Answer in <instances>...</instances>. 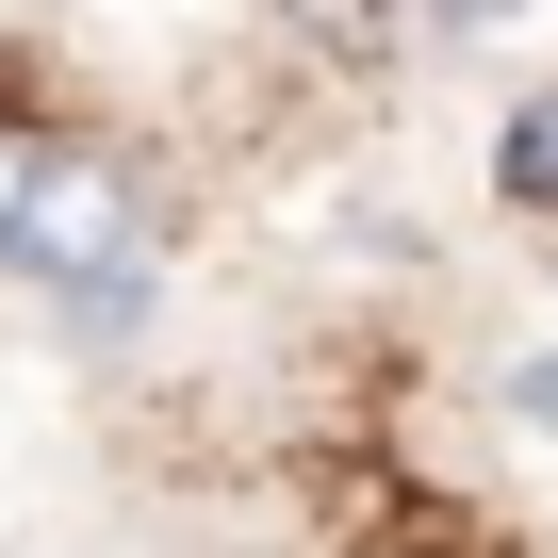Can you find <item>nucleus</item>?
I'll list each match as a JSON object with an SVG mask.
<instances>
[{
  "label": "nucleus",
  "mask_w": 558,
  "mask_h": 558,
  "mask_svg": "<svg viewBox=\"0 0 558 558\" xmlns=\"http://www.w3.org/2000/svg\"><path fill=\"white\" fill-rule=\"evenodd\" d=\"M34 279V296H66L83 329L148 296V181L116 148H34V197H17V246H0Z\"/></svg>",
  "instance_id": "obj_1"
},
{
  "label": "nucleus",
  "mask_w": 558,
  "mask_h": 558,
  "mask_svg": "<svg viewBox=\"0 0 558 558\" xmlns=\"http://www.w3.org/2000/svg\"><path fill=\"white\" fill-rule=\"evenodd\" d=\"M493 181H509L525 214H558V83H542V99H509V132H493Z\"/></svg>",
  "instance_id": "obj_2"
},
{
  "label": "nucleus",
  "mask_w": 558,
  "mask_h": 558,
  "mask_svg": "<svg viewBox=\"0 0 558 558\" xmlns=\"http://www.w3.org/2000/svg\"><path fill=\"white\" fill-rule=\"evenodd\" d=\"M509 427H542V444H558V362H509Z\"/></svg>",
  "instance_id": "obj_3"
},
{
  "label": "nucleus",
  "mask_w": 558,
  "mask_h": 558,
  "mask_svg": "<svg viewBox=\"0 0 558 558\" xmlns=\"http://www.w3.org/2000/svg\"><path fill=\"white\" fill-rule=\"evenodd\" d=\"M17 197H34V132H0V246H17Z\"/></svg>",
  "instance_id": "obj_4"
},
{
  "label": "nucleus",
  "mask_w": 558,
  "mask_h": 558,
  "mask_svg": "<svg viewBox=\"0 0 558 558\" xmlns=\"http://www.w3.org/2000/svg\"><path fill=\"white\" fill-rule=\"evenodd\" d=\"M0 17H17V0H0Z\"/></svg>",
  "instance_id": "obj_5"
}]
</instances>
